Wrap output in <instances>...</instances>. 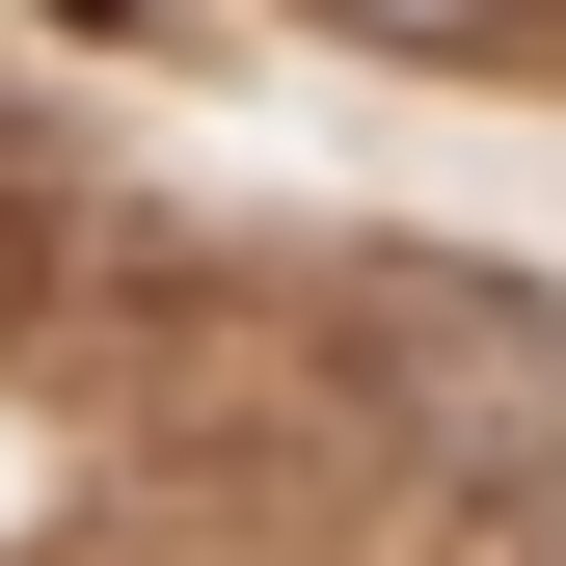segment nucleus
<instances>
[{
  "label": "nucleus",
  "instance_id": "f257e3e1",
  "mask_svg": "<svg viewBox=\"0 0 566 566\" xmlns=\"http://www.w3.org/2000/svg\"><path fill=\"white\" fill-rule=\"evenodd\" d=\"M350 350L405 378V432H432V459H539V432H566V297H513V270L378 243V270H350Z\"/></svg>",
  "mask_w": 566,
  "mask_h": 566
},
{
  "label": "nucleus",
  "instance_id": "f03ea898",
  "mask_svg": "<svg viewBox=\"0 0 566 566\" xmlns=\"http://www.w3.org/2000/svg\"><path fill=\"white\" fill-rule=\"evenodd\" d=\"M350 28H432V54H459V28H485V0H350Z\"/></svg>",
  "mask_w": 566,
  "mask_h": 566
},
{
  "label": "nucleus",
  "instance_id": "7ed1b4c3",
  "mask_svg": "<svg viewBox=\"0 0 566 566\" xmlns=\"http://www.w3.org/2000/svg\"><path fill=\"white\" fill-rule=\"evenodd\" d=\"M54 28H135V0H54Z\"/></svg>",
  "mask_w": 566,
  "mask_h": 566
}]
</instances>
